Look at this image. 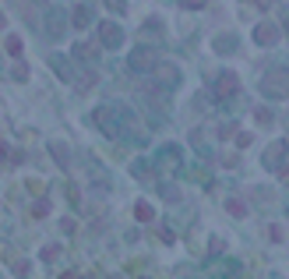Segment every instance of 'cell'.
I'll return each mask as SVG.
<instances>
[{"label": "cell", "mask_w": 289, "mask_h": 279, "mask_svg": "<svg viewBox=\"0 0 289 279\" xmlns=\"http://www.w3.org/2000/svg\"><path fill=\"white\" fill-rule=\"evenodd\" d=\"M127 110H123L120 103H106V106H99V113H96V124L106 131V135H120V121H127Z\"/></svg>", "instance_id": "obj_1"}, {"label": "cell", "mask_w": 289, "mask_h": 279, "mask_svg": "<svg viewBox=\"0 0 289 279\" xmlns=\"http://www.w3.org/2000/svg\"><path fill=\"white\" fill-rule=\"evenodd\" d=\"M261 89H265V96H272V99L289 96V67H272V71L265 74Z\"/></svg>", "instance_id": "obj_2"}, {"label": "cell", "mask_w": 289, "mask_h": 279, "mask_svg": "<svg viewBox=\"0 0 289 279\" xmlns=\"http://www.w3.org/2000/svg\"><path fill=\"white\" fill-rule=\"evenodd\" d=\"M127 67H131V71H155V67H159V53L148 50V46H141V50H134V53L127 57Z\"/></svg>", "instance_id": "obj_3"}, {"label": "cell", "mask_w": 289, "mask_h": 279, "mask_svg": "<svg viewBox=\"0 0 289 279\" xmlns=\"http://www.w3.org/2000/svg\"><path fill=\"white\" fill-rule=\"evenodd\" d=\"M99 43L109 46V50H116V46L123 43V28L113 25V21H102V25H99Z\"/></svg>", "instance_id": "obj_4"}, {"label": "cell", "mask_w": 289, "mask_h": 279, "mask_svg": "<svg viewBox=\"0 0 289 279\" xmlns=\"http://www.w3.org/2000/svg\"><path fill=\"white\" fill-rule=\"evenodd\" d=\"M233 92H236V74H233V71H222L219 82L212 85V96H215V99H226V96H233Z\"/></svg>", "instance_id": "obj_5"}, {"label": "cell", "mask_w": 289, "mask_h": 279, "mask_svg": "<svg viewBox=\"0 0 289 279\" xmlns=\"http://www.w3.org/2000/svg\"><path fill=\"white\" fill-rule=\"evenodd\" d=\"M254 39H258L261 46H272V43H279V39H282V28H275V25H258Z\"/></svg>", "instance_id": "obj_6"}, {"label": "cell", "mask_w": 289, "mask_h": 279, "mask_svg": "<svg viewBox=\"0 0 289 279\" xmlns=\"http://www.w3.org/2000/svg\"><path fill=\"white\" fill-rule=\"evenodd\" d=\"M282 155H286V141H275V145L265 152V163H268V170H282Z\"/></svg>", "instance_id": "obj_7"}, {"label": "cell", "mask_w": 289, "mask_h": 279, "mask_svg": "<svg viewBox=\"0 0 289 279\" xmlns=\"http://www.w3.org/2000/svg\"><path fill=\"white\" fill-rule=\"evenodd\" d=\"M155 78H166V85H177V82H180V71L170 67V64H159V67H155Z\"/></svg>", "instance_id": "obj_8"}, {"label": "cell", "mask_w": 289, "mask_h": 279, "mask_svg": "<svg viewBox=\"0 0 289 279\" xmlns=\"http://www.w3.org/2000/svg\"><path fill=\"white\" fill-rule=\"evenodd\" d=\"M50 60H53V67H57V71H60V74H64V78H67V82H74V71H71V64H67V60H64V57H60V53H53V57H50Z\"/></svg>", "instance_id": "obj_9"}, {"label": "cell", "mask_w": 289, "mask_h": 279, "mask_svg": "<svg viewBox=\"0 0 289 279\" xmlns=\"http://www.w3.org/2000/svg\"><path fill=\"white\" fill-rule=\"evenodd\" d=\"M226 209H229V216H236V219H240V216H247V205L240 202V198H229Z\"/></svg>", "instance_id": "obj_10"}, {"label": "cell", "mask_w": 289, "mask_h": 279, "mask_svg": "<svg viewBox=\"0 0 289 279\" xmlns=\"http://www.w3.org/2000/svg\"><path fill=\"white\" fill-rule=\"evenodd\" d=\"M134 216H138L141 223H152V216H155V212H152V205H148V202H138V209H134Z\"/></svg>", "instance_id": "obj_11"}, {"label": "cell", "mask_w": 289, "mask_h": 279, "mask_svg": "<svg viewBox=\"0 0 289 279\" xmlns=\"http://www.w3.org/2000/svg\"><path fill=\"white\" fill-rule=\"evenodd\" d=\"M71 18H74V28H85L89 25V7H74Z\"/></svg>", "instance_id": "obj_12"}, {"label": "cell", "mask_w": 289, "mask_h": 279, "mask_svg": "<svg viewBox=\"0 0 289 279\" xmlns=\"http://www.w3.org/2000/svg\"><path fill=\"white\" fill-rule=\"evenodd\" d=\"M32 216H35V219L50 216V202H35V205H32Z\"/></svg>", "instance_id": "obj_13"}, {"label": "cell", "mask_w": 289, "mask_h": 279, "mask_svg": "<svg viewBox=\"0 0 289 279\" xmlns=\"http://www.w3.org/2000/svg\"><path fill=\"white\" fill-rule=\"evenodd\" d=\"M7 53H11V57L21 53V39H18V35H7Z\"/></svg>", "instance_id": "obj_14"}, {"label": "cell", "mask_w": 289, "mask_h": 279, "mask_svg": "<svg viewBox=\"0 0 289 279\" xmlns=\"http://www.w3.org/2000/svg\"><path fill=\"white\" fill-rule=\"evenodd\" d=\"M53 155L60 159V166H67V148H64L60 141H53Z\"/></svg>", "instance_id": "obj_15"}, {"label": "cell", "mask_w": 289, "mask_h": 279, "mask_svg": "<svg viewBox=\"0 0 289 279\" xmlns=\"http://www.w3.org/2000/svg\"><path fill=\"white\" fill-rule=\"evenodd\" d=\"M57 255H60V244H50V248H43V258H46V262H53Z\"/></svg>", "instance_id": "obj_16"}, {"label": "cell", "mask_w": 289, "mask_h": 279, "mask_svg": "<svg viewBox=\"0 0 289 279\" xmlns=\"http://www.w3.org/2000/svg\"><path fill=\"white\" fill-rule=\"evenodd\" d=\"M25 78H28V67L25 64H14V82H25Z\"/></svg>", "instance_id": "obj_17"}, {"label": "cell", "mask_w": 289, "mask_h": 279, "mask_svg": "<svg viewBox=\"0 0 289 279\" xmlns=\"http://www.w3.org/2000/svg\"><path fill=\"white\" fill-rule=\"evenodd\" d=\"M204 4H208V0H180V7H194V11L204 7Z\"/></svg>", "instance_id": "obj_18"}, {"label": "cell", "mask_w": 289, "mask_h": 279, "mask_svg": "<svg viewBox=\"0 0 289 279\" xmlns=\"http://www.w3.org/2000/svg\"><path fill=\"white\" fill-rule=\"evenodd\" d=\"M258 124H272V113L268 110H258Z\"/></svg>", "instance_id": "obj_19"}, {"label": "cell", "mask_w": 289, "mask_h": 279, "mask_svg": "<svg viewBox=\"0 0 289 279\" xmlns=\"http://www.w3.org/2000/svg\"><path fill=\"white\" fill-rule=\"evenodd\" d=\"M236 145H240V148H247V145H251V135H247V131H243V135H236Z\"/></svg>", "instance_id": "obj_20"}, {"label": "cell", "mask_w": 289, "mask_h": 279, "mask_svg": "<svg viewBox=\"0 0 289 279\" xmlns=\"http://www.w3.org/2000/svg\"><path fill=\"white\" fill-rule=\"evenodd\" d=\"M14 272L18 276H28V262H14Z\"/></svg>", "instance_id": "obj_21"}, {"label": "cell", "mask_w": 289, "mask_h": 279, "mask_svg": "<svg viewBox=\"0 0 289 279\" xmlns=\"http://www.w3.org/2000/svg\"><path fill=\"white\" fill-rule=\"evenodd\" d=\"M4 159H11V148H7L4 141H0V163H4Z\"/></svg>", "instance_id": "obj_22"}, {"label": "cell", "mask_w": 289, "mask_h": 279, "mask_svg": "<svg viewBox=\"0 0 289 279\" xmlns=\"http://www.w3.org/2000/svg\"><path fill=\"white\" fill-rule=\"evenodd\" d=\"M109 7H113V11H123L127 4H123V0H109Z\"/></svg>", "instance_id": "obj_23"}, {"label": "cell", "mask_w": 289, "mask_h": 279, "mask_svg": "<svg viewBox=\"0 0 289 279\" xmlns=\"http://www.w3.org/2000/svg\"><path fill=\"white\" fill-rule=\"evenodd\" d=\"M60 279H78V276H74V272H67V276H60Z\"/></svg>", "instance_id": "obj_24"}, {"label": "cell", "mask_w": 289, "mask_h": 279, "mask_svg": "<svg viewBox=\"0 0 289 279\" xmlns=\"http://www.w3.org/2000/svg\"><path fill=\"white\" fill-rule=\"evenodd\" d=\"M254 4H258V7H265V4H268V0H254Z\"/></svg>", "instance_id": "obj_25"}, {"label": "cell", "mask_w": 289, "mask_h": 279, "mask_svg": "<svg viewBox=\"0 0 289 279\" xmlns=\"http://www.w3.org/2000/svg\"><path fill=\"white\" fill-rule=\"evenodd\" d=\"M0 28H4V14H0Z\"/></svg>", "instance_id": "obj_26"}]
</instances>
